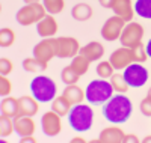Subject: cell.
<instances>
[{"instance_id":"cell-11","label":"cell","mask_w":151,"mask_h":143,"mask_svg":"<svg viewBox=\"0 0 151 143\" xmlns=\"http://www.w3.org/2000/svg\"><path fill=\"white\" fill-rule=\"evenodd\" d=\"M109 62L112 63V66L115 68V71H124L129 65H132L134 62L133 54H132V48L121 45V48H116L115 51H112Z\"/></svg>"},{"instance_id":"cell-25","label":"cell","mask_w":151,"mask_h":143,"mask_svg":"<svg viewBox=\"0 0 151 143\" xmlns=\"http://www.w3.org/2000/svg\"><path fill=\"white\" fill-rule=\"evenodd\" d=\"M71 66L74 68V71L76 72H77L80 77L82 75H85L86 72H88V69H89V65H91V62L89 60H88L83 54H77V56H74L73 59H71Z\"/></svg>"},{"instance_id":"cell-12","label":"cell","mask_w":151,"mask_h":143,"mask_svg":"<svg viewBox=\"0 0 151 143\" xmlns=\"http://www.w3.org/2000/svg\"><path fill=\"white\" fill-rule=\"evenodd\" d=\"M32 53H33V57L48 63L53 57H56V53H55V39H53V38H42V39L33 47Z\"/></svg>"},{"instance_id":"cell-27","label":"cell","mask_w":151,"mask_h":143,"mask_svg":"<svg viewBox=\"0 0 151 143\" xmlns=\"http://www.w3.org/2000/svg\"><path fill=\"white\" fill-rule=\"evenodd\" d=\"M12 133H15V124H14V118L2 114L0 116V134L2 137H8Z\"/></svg>"},{"instance_id":"cell-16","label":"cell","mask_w":151,"mask_h":143,"mask_svg":"<svg viewBox=\"0 0 151 143\" xmlns=\"http://www.w3.org/2000/svg\"><path fill=\"white\" fill-rule=\"evenodd\" d=\"M14 124H15V133L21 137H26V136H33L35 133V121L32 119V116H17L14 119Z\"/></svg>"},{"instance_id":"cell-10","label":"cell","mask_w":151,"mask_h":143,"mask_svg":"<svg viewBox=\"0 0 151 143\" xmlns=\"http://www.w3.org/2000/svg\"><path fill=\"white\" fill-rule=\"evenodd\" d=\"M41 128L45 136L56 137L62 131V116H59L53 110L45 112L41 118Z\"/></svg>"},{"instance_id":"cell-23","label":"cell","mask_w":151,"mask_h":143,"mask_svg":"<svg viewBox=\"0 0 151 143\" xmlns=\"http://www.w3.org/2000/svg\"><path fill=\"white\" fill-rule=\"evenodd\" d=\"M73 109V104L64 97V95H60V97H56L53 101H52V110L56 112L59 116H68V113L71 112Z\"/></svg>"},{"instance_id":"cell-24","label":"cell","mask_w":151,"mask_h":143,"mask_svg":"<svg viewBox=\"0 0 151 143\" xmlns=\"http://www.w3.org/2000/svg\"><path fill=\"white\" fill-rule=\"evenodd\" d=\"M109 82H110L113 90H115L116 94H125L130 89V86H129V83H127V80H125L122 72H115L109 79Z\"/></svg>"},{"instance_id":"cell-37","label":"cell","mask_w":151,"mask_h":143,"mask_svg":"<svg viewBox=\"0 0 151 143\" xmlns=\"http://www.w3.org/2000/svg\"><path fill=\"white\" fill-rule=\"evenodd\" d=\"M98 2H100V5H101L103 8H106V9H112L113 5H115V0H98Z\"/></svg>"},{"instance_id":"cell-8","label":"cell","mask_w":151,"mask_h":143,"mask_svg":"<svg viewBox=\"0 0 151 143\" xmlns=\"http://www.w3.org/2000/svg\"><path fill=\"white\" fill-rule=\"evenodd\" d=\"M144 33L145 30L142 27V24L136 23V21H130L129 24H125V27L121 33V38H119V42L122 47L133 48L142 42Z\"/></svg>"},{"instance_id":"cell-3","label":"cell","mask_w":151,"mask_h":143,"mask_svg":"<svg viewBox=\"0 0 151 143\" xmlns=\"http://www.w3.org/2000/svg\"><path fill=\"white\" fill-rule=\"evenodd\" d=\"M113 87L109 80L106 79H97L89 82V84L85 89L86 101L92 104V106H103L113 97Z\"/></svg>"},{"instance_id":"cell-28","label":"cell","mask_w":151,"mask_h":143,"mask_svg":"<svg viewBox=\"0 0 151 143\" xmlns=\"http://www.w3.org/2000/svg\"><path fill=\"white\" fill-rule=\"evenodd\" d=\"M42 5L47 11V14L56 15L65 9V0H42Z\"/></svg>"},{"instance_id":"cell-6","label":"cell","mask_w":151,"mask_h":143,"mask_svg":"<svg viewBox=\"0 0 151 143\" xmlns=\"http://www.w3.org/2000/svg\"><path fill=\"white\" fill-rule=\"evenodd\" d=\"M55 39V53L59 59H73L80 53V44L73 36H58Z\"/></svg>"},{"instance_id":"cell-22","label":"cell","mask_w":151,"mask_h":143,"mask_svg":"<svg viewBox=\"0 0 151 143\" xmlns=\"http://www.w3.org/2000/svg\"><path fill=\"white\" fill-rule=\"evenodd\" d=\"M48 68V63L42 62L36 57H26L23 60V69L26 72H32V74H41L45 72Z\"/></svg>"},{"instance_id":"cell-5","label":"cell","mask_w":151,"mask_h":143,"mask_svg":"<svg viewBox=\"0 0 151 143\" xmlns=\"http://www.w3.org/2000/svg\"><path fill=\"white\" fill-rule=\"evenodd\" d=\"M47 15V11L42 3H30L20 8L15 14V20L21 26H32L38 24Z\"/></svg>"},{"instance_id":"cell-1","label":"cell","mask_w":151,"mask_h":143,"mask_svg":"<svg viewBox=\"0 0 151 143\" xmlns=\"http://www.w3.org/2000/svg\"><path fill=\"white\" fill-rule=\"evenodd\" d=\"M101 113L106 118V121L119 125L129 121V118L133 113V104L129 97H125V94H116L107 102L103 104Z\"/></svg>"},{"instance_id":"cell-26","label":"cell","mask_w":151,"mask_h":143,"mask_svg":"<svg viewBox=\"0 0 151 143\" xmlns=\"http://www.w3.org/2000/svg\"><path fill=\"white\" fill-rule=\"evenodd\" d=\"M134 12L145 20H151V0H136Z\"/></svg>"},{"instance_id":"cell-18","label":"cell","mask_w":151,"mask_h":143,"mask_svg":"<svg viewBox=\"0 0 151 143\" xmlns=\"http://www.w3.org/2000/svg\"><path fill=\"white\" fill-rule=\"evenodd\" d=\"M20 101V114L23 116H33L40 112V101H38L33 95H23L18 98Z\"/></svg>"},{"instance_id":"cell-4","label":"cell","mask_w":151,"mask_h":143,"mask_svg":"<svg viewBox=\"0 0 151 143\" xmlns=\"http://www.w3.org/2000/svg\"><path fill=\"white\" fill-rule=\"evenodd\" d=\"M30 92L40 102H52L56 98L58 87L55 80L48 75L38 74L30 82Z\"/></svg>"},{"instance_id":"cell-17","label":"cell","mask_w":151,"mask_h":143,"mask_svg":"<svg viewBox=\"0 0 151 143\" xmlns=\"http://www.w3.org/2000/svg\"><path fill=\"white\" fill-rule=\"evenodd\" d=\"M80 54H83L89 62H95V60H100L103 57L104 47L98 41H91V42H88L86 45H83L80 48Z\"/></svg>"},{"instance_id":"cell-41","label":"cell","mask_w":151,"mask_h":143,"mask_svg":"<svg viewBox=\"0 0 151 143\" xmlns=\"http://www.w3.org/2000/svg\"><path fill=\"white\" fill-rule=\"evenodd\" d=\"M26 5H30V3H41V0H24Z\"/></svg>"},{"instance_id":"cell-19","label":"cell","mask_w":151,"mask_h":143,"mask_svg":"<svg viewBox=\"0 0 151 143\" xmlns=\"http://www.w3.org/2000/svg\"><path fill=\"white\" fill-rule=\"evenodd\" d=\"M0 112L5 116H9V118H17L20 116V101L18 98L14 97H3L2 104H0Z\"/></svg>"},{"instance_id":"cell-34","label":"cell","mask_w":151,"mask_h":143,"mask_svg":"<svg viewBox=\"0 0 151 143\" xmlns=\"http://www.w3.org/2000/svg\"><path fill=\"white\" fill-rule=\"evenodd\" d=\"M12 92V83L11 80L8 79L6 75H2L0 77V95L2 97H9Z\"/></svg>"},{"instance_id":"cell-35","label":"cell","mask_w":151,"mask_h":143,"mask_svg":"<svg viewBox=\"0 0 151 143\" xmlns=\"http://www.w3.org/2000/svg\"><path fill=\"white\" fill-rule=\"evenodd\" d=\"M139 110L144 116H147V118H151V97H145L141 104H139Z\"/></svg>"},{"instance_id":"cell-38","label":"cell","mask_w":151,"mask_h":143,"mask_svg":"<svg viewBox=\"0 0 151 143\" xmlns=\"http://www.w3.org/2000/svg\"><path fill=\"white\" fill-rule=\"evenodd\" d=\"M38 142L35 139V136H26V137H21V143H35Z\"/></svg>"},{"instance_id":"cell-2","label":"cell","mask_w":151,"mask_h":143,"mask_svg":"<svg viewBox=\"0 0 151 143\" xmlns=\"http://www.w3.org/2000/svg\"><path fill=\"white\" fill-rule=\"evenodd\" d=\"M68 124L76 133H86L89 131L94 124V110L91 104H76L71 112L68 113Z\"/></svg>"},{"instance_id":"cell-20","label":"cell","mask_w":151,"mask_h":143,"mask_svg":"<svg viewBox=\"0 0 151 143\" xmlns=\"http://www.w3.org/2000/svg\"><path fill=\"white\" fill-rule=\"evenodd\" d=\"M62 95H64V97L73 104V106H76V104H80V102H83V99H86L85 90H83L82 87H79L77 84H67V87L64 89Z\"/></svg>"},{"instance_id":"cell-33","label":"cell","mask_w":151,"mask_h":143,"mask_svg":"<svg viewBox=\"0 0 151 143\" xmlns=\"http://www.w3.org/2000/svg\"><path fill=\"white\" fill-rule=\"evenodd\" d=\"M14 71V62L8 57H2L0 59V75H9Z\"/></svg>"},{"instance_id":"cell-15","label":"cell","mask_w":151,"mask_h":143,"mask_svg":"<svg viewBox=\"0 0 151 143\" xmlns=\"http://www.w3.org/2000/svg\"><path fill=\"white\" fill-rule=\"evenodd\" d=\"M113 15H116L119 18H122L125 23L133 21L134 17V5L132 3V0H115V5L112 8Z\"/></svg>"},{"instance_id":"cell-14","label":"cell","mask_w":151,"mask_h":143,"mask_svg":"<svg viewBox=\"0 0 151 143\" xmlns=\"http://www.w3.org/2000/svg\"><path fill=\"white\" fill-rule=\"evenodd\" d=\"M59 30V24L53 15L47 14L40 23L36 24V32L41 38H53Z\"/></svg>"},{"instance_id":"cell-31","label":"cell","mask_w":151,"mask_h":143,"mask_svg":"<svg viewBox=\"0 0 151 143\" xmlns=\"http://www.w3.org/2000/svg\"><path fill=\"white\" fill-rule=\"evenodd\" d=\"M79 79H80V75L74 71V68L71 66V65L65 66L60 72V80L64 82V84H76L79 82Z\"/></svg>"},{"instance_id":"cell-7","label":"cell","mask_w":151,"mask_h":143,"mask_svg":"<svg viewBox=\"0 0 151 143\" xmlns=\"http://www.w3.org/2000/svg\"><path fill=\"white\" fill-rule=\"evenodd\" d=\"M122 74L125 77V80H127L129 86L133 87V89L142 87L144 84H147V82L150 79L148 69L144 66V63H136V62L129 65V66L124 69Z\"/></svg>"},{"instance_id":"cell-21","label":"cell","mask_w":151,"mask_h":143,"mask_svg":"<svg viewBox=\"0 0 151 143\" xmlns=\"http://www.w3.org/2000/svg\"><path fill=\"white\" fill-rule=\"evenodd\" d=\"M92 15H94V9L88 3H77L71 9V17L76 21H88L89 18H92Z\"/></svg>"},{"instance_id":"cell-29","label":"cell","mask_w":151,"mask_h":143,"mask_svg":"<svg viewBox=\"0 0 151 143\" xmlns=\"http://www.w3.org/2000/svg\"><path fill=\"white\" fill-rule=\"evenodd\" d=\"M95 71H97L100 79H106V80H109L110 77L115 74V68L112 66V63L109 60H101V62L97 65Z\"/></svg>"},{"instance_id":"cell-36","label":"cell","mask_w":151,"mask_h":143,"mask_svg":"<svg viewBox=\"0 0 151 143\" xmlns=\"http://www.w3.org/2000/svg\"><path fill=\"white\" fill-rule=\"evenodd\" d=\"M141 139L136 134H125L124 136V143H139Z\"/></svg>"},{"instance_id":"cell-39","label":"cell","mask_w":151,"mask_h":143,"mask_svg":"<svg viewBox=\"0 0 151 143\" xmlns=\"http://www.w3.org/2000/svg\"><path fill=\"white\" fill-rule=\"evenodd\" d=\"M145 48H147V53H148V57L151 59V39L147 42V45H145Z\"/></svg>"},{"instance_id":"cell-40","label":"cell","mask_w":151,"mask_h":143,"mask_svg":"<svg viewBox=\"0 0 151 143\" xmlns=\"http://www.w3.org/2000/svg\"><path fill=\"white\" fill-rule=\"evenodd\" d=\"M71 142H73V143H76V142H79V143H85L86 140H85L83 137H74V139H71Z\"/></svg>"},{"instance_id":"cell-30","label":"cell","mask_w":151,"mask_h":143,"mask_svg":"<svg viewBox=\"0 0 151 143\" xmlns=\"http://www.w3.org/2000/svg\"><path fill=\"white\" fill-rule=\"evenodd\" d=\"M14 42H15V32L9 27H2V30H0V47L8 48L14 45Z\"/></svg>"},{"instance_id":"cell-13","label":"cell","mask_w":151,"mask_h":143,"mask_svg":"<svg viewBox=\"0 0 151 143\" xmlns=\"http://www.w3.org/2000/svg\"><path fill=\"white\" fill-rule=\"evenodd\" d=\"M124 129L119 128L116 124H113L110 127H106L101 129V133H100L98 139L92 140L94 142H98V143H124Z\"/></svg>"},{"instance_id":"cell-9","label":"cell","mask_w":151,"mask_h":143,"mask_svg":"<svg viewBox=\"0 0 151 143\" xmlns=\"http://www.w3.org/2000/svg\"><path fill=\"white\" fill-rule=\"evenodd\" d=\"M125 27V21L116 15H113L110 18H107L101 27V38L109 42H113V41H118L121 38V33Z\"/></svg>"},{"instance_id":"cell-43","label":"cell","mask_w":151,"mask_h":143,"mask_svg":"<svg viewBox=\"0 0 151 143\" xmlns=\"http://www.w3.org/2000/svg\"><path fill=\"white\" fill-rule=\"evenodd\" d=\"M147 95H148V97H151V87L148 89V94H147Z\"/></svg>"},{"instance_id":"cell-32","label":"cell","mask_w":151,"mask_h":143,"mask_svg":"<svg viewBox=\"0 0 151 143\" xmlns=\"http://www.w3.org/2000/svg\"><path fill=\"white\" fill-rule=\"evenodd\" d=\"M132 54H133V60L136 63H144V62H147L150 59L148 53H147V48H145V45L142 42L139 45H136V47L132 48Z\"/></svg>"},{"instance_id":"cell-42","label":"cell","mask_w":151,"mask_h":143,"mask_svg":"<svg viewBox=\"0 0 151 143\" xmlns=\"http://www.w3.org/2000/svg\"><path fill=\"white\" fill-rule=\"evenodd\" d=\"M142 142H144V143H151V136H147V137H144V139H142Z\"/></svg>"}]
</instances>
